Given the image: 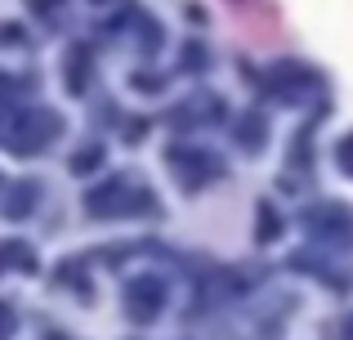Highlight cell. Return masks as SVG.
<instances>
[{"instance_id":"obj_1","label":"cell","mask_w":353,"mask_h":340,"mask_svg":"<svg viewBox=\"0 0 353 340\" xmlns=\"http://www.w3.org/2000/svg\"><path fill=\"white\" fill-rule=\"evenodd\" d=\"M59 134H63V117H59V112H50V108H27V112H9L5 121H0V143H5L9 152H18V157L50 148Z\"/></svg>"},{"instance_id":"obj_2","label":"cell","mask_w":353,"mask_h":340,"mask_svg":"<svg viewBox=\"0 0 353 340\" xmlns=\"http://www.w3.org/2000/svg\"><path fill=\"white\" fill-rule=\"evenodd\" d=\"M148 192L143 188H134L130 179H108V183H99V188H90L85 192V210L90 215H125V210H139V206H148Z\"/></svg>"},{"instance_id":"obj_3","label":"cell","mask_w":353,"mask_h":340,"mask_svg":"<svg viewBox=\"0 0 353 340\" xmlns=\"http://www.w3.org/2000/svg\"><path fill=\"white\" fill-rule=\"evenodd\" d=\"M165 166L179 170V179L188 183V188L210 183V174H224V161L201 152V148H192V143H170V148H165Z\"/></svg>"},{"instance_id":"obj_4","label":"cell","mask_w":353,"mask_h":340,"mask_svg":"<svg viewBox=\"0 0 353 340\" xmlns=\"http://www.w3.org/2000/svg\"><path fill=\"white\" fill-rule=\"evenodd\" d=\"M304 228L322 242H349L353 237V210L345 201H318L304 210Z\"/></svg>"},{"instance_id":"obj_5","label":"cell","mask_w":353,"mask_h":340,"mask_svg":"<svg viewBox=\"0 0 353 340\" xmlns=\"http://www.w3.org/2000/svg\"><path fill=\"white\" fill-rule=\"evenodd\" d=\"M161 309H165V287L157 278H134L125 287V314H130V323H152Z\"/></svg>"},{"instance_id":"obj_6","label":"cell","mask_w":353,"mask_h":340,"mask_svg":"<svg viewBox=\"0 0 353 340\" xmlns=\"http://www.w3.org/2000/svg\"><path fill=\"white\" fill-rule=\"evenodd\" d=\"M63 86H68V94H85L90 86V50L85 45H72L68 59H63Z\"/></svg>"},{"instance_id":"obj_7","label":"cell","mask_w":353,"mask_h":340,"mask_svg":"<svg viewBox=\"0 0 353 340\" xmlns=\"http://www.w3.org/2000/svg\"><path fill=\"white\" fill-rule=\"evenodd\" d=\"M273 90H282V94H304V90L318 86V77H313L309 68H300V63H277L273 68Z\"/></svg>"},{"instance_id":"obj_8","label":"cell","mask_w":353,"mask_h":340,"mask_svg":"<svg viewBox=\"0 0 353 340\" xmlns=\"http://www.w3.org/2000/svg\"><path fill=\"white\" fill-rule=\"evenodd\" d=\"M0 269L36 273V251H32L27 242H0Z\"/></svg>"},{"instance_id":"obj_9","label":"cell","mask_w":353,"mask_h":340,"mask_svg":"<svg viewBox=\"0 0 353 340\" xmlns=\"http://www.w3.org/2000/svg\"><path fill=\"white\" fill-rule=\"evenodd\" d=\"M36 197H41V192H36V183L32 179H18L14 188H9V197H5V215L9 219H23L27 210L36 206Z\"/></svg>"},{"instance_id":"obj_10","label":"cell","mask_w":353,"mask_h":340,"mask_svg":"<svg viewBox=\"0 0 353 340\" xmlns=\"http://www.w3.org/2000/svg\"><path fill=\"white\" fill-rule=\"evenodd\" d=\"M255 215H259V224H255V242H259V246L277 242V237H282V215L273 210V201H259Z\"/></svg>"},{"instance_id":"obj_11","label":"cell","mask_w":353,"mask_h":340,"mask_svg":"<svg viewBox=\"0 0 353 340\" xmlns=\"http://www.w3.org/2000/svg\"><path fill=\"white\" fill-rule=\"evenodd\" d=\"M264 134H268L264 112H246V121H237V139L246 143L250 152H259V148H264Z\"/></svg>"},{"instance_id":"obj_12","label":"cell","mask_w":353,"mask_h":340,"mask_svg":"<svg viewBox=\"0 0 353 340\" xmlns=\"http://www.w3.org/2000/svg\"><path fill=\"white\" fill-rule=\"evenodd\" d=\"M99 166H103V148H85V152L72 157V170H77V174H90V170H99Z\"/></svg>"},{"instance_id":"obj_13","label":"cell","mask_w":353,"mask_h":340,"mask_svg":"<svg viewBox=\"0 0 353 340\" xmlns=\"http://www.w3.org/2000/svg\"><path fill=\"white\" fill-rule=\"evenodd\" d=\"M336 161H340V170H345V174H353V134H345V139H340Z\"/></svg>"},{"instance_id":"obj_14","label":"cell","mask_w":353,"mask_h":340,"mask_svg":"<svg viewBox=\"0 0 353 340\" xmlns=\"http://www.w3.org/2000/svg\"><path fill=\"white\" fill-rule=\"evenodd\" d=\"M130 86H134V90H161V81H157L152 72H134V77H130Z\"/></svg>"},{"instance_id":"obj_15","label":"cell","mask_w":353,"mask_h":340,"mask_svg":"<svg viewBox=\"0 0 353 340\" xmlns=\"http://www.w3.org/2000/svg\"><path fill=\"white\" fill-rule=\"evenodd\" d=\"M9 336H14V309L0 305V340H9Z\"/></svg>"},{"instance_id":"obj_16","label":"cell","mask_w":353,"mask_h":340,"mask_svg":"<svg viewBox=\"0 0 353 340\" xmlns=\"http://www.w3.org/2000/svg\"><path fill=\"white\" fill-rule=\"evenodd\" d=\"M0 36H5V45H23V27H14V23L0 27Z\"/></svg>"},{"instance_id":"obj_17","label":"cell","mask_w":353,"mask_h":340,"mask_svg":"<svg viewBox=\"0 0 353 340\" xmlns=\"http://www.w3.org/2000/svg\"><path fill=\"white\" fill-rule=\"evenodd\" d=\"M143 134H148V121H130L125 126V139H143Z\"/></svg>"},{"instance_id":"obj_18","label":"cell","mask_w":353,"mask_h":340,"mask_svg":"<svg viewBox=\"0 0 353 340\" xmlns=\"http://www.w3.org/2000/svg\"><path fill=\"white\" fill-rule=\"evenodd\" d=\"M27 5L41 9V14H50V9H54V5H63V0H27Z\"/></svg>"},{"instance_id":"obj_19","label":"cell","mask_w":353,"mask_h":340,"mask_svg":"<svg viewBox=\"0 0 353 340\" xmlns=\"http://www.w3.org/2000/svg\"><path fill=\"white\" fill-rule=\"evenodd\" d=\"M345 340H353V318H349V332H345Z\"/></svg>"},{"instance_id":"obj_20","label":"cell","mask_w":353,"mask_h":340,"mask_svg":"<svg viewBox=\"0 0 353 340\" xmlns=\"http://www.w3.org/2000/svg\"><path fill=\"white\" fill-rule=\"evenodd\" d=\"M94 5H103V0H94Z\"/></svg>"},{"instance_id":"obj_21","label":"cell","mask_w":353,"mask_h":340,"mask_svg":"<svg viewBox=\"0 0 353 340\" xmlns=\"http://www.w3.org/2000/svg\"><path fill=\"white\" fill-rule=\"evenodd\" d=\"M0 86H5V81H0Z\"/></svg>"}]
</instances>
